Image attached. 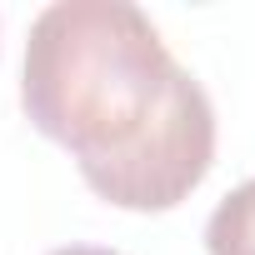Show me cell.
Masks as SVG:
<instances>
[{
    "label": "cell",
    "mask_w": 255,
    "mask_h": 255,
    "mask_svg": "<svg viewBox=\"0 0 255 255\" xmlns=\"http://www.w3.org/2000/svg\"><path fill=\"white\" fill-rule=\"evenodd\" d=\"M20 105L120 210L180 205L215 160L205 85L130 0H55L30 25Z\"/></svg>",
    "instance_id": "obj_1"
},
{
    "label": "cell",
    "mask_w": 255,
    "mask_h": 255,
    "mask_svg": "<svg viewBox=\"0 0 255 255\" xmlns=\"http://www.w3.org/2000/svg\"><path fill=\"white\" fill-rule=\"evenodd\" d=\"M205 250L210 255H255V180L235 185L205 225Z\"/></svg>",
    "instance_id": "obj_2"
},
{
    "label": "cell",
    "mask_w": 255,
    "mask_h": 255,
    "mask_svg": "<svg viewBox=\"0 0 255 255\" xmlns=\"http://www.w3.org/2000/svg\"><path fill=\"white\" fill-rule=\"evenodd\" d=\"M50 255H120V250H105V245H65V250H50Z\"/></svg>",
    "instance_id": "obj_3"
}]
</instances>
